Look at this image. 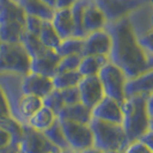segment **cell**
Returning a JSON list of instances; mask_svg holds the SVG:
<instances>
[{
	"label": "cell",
	"mask_w": 153,
	"mask_h": 153,
	"mask_svg": "<svg viewBox=\"0 0 153 153\" xmlns=\"http://www.w3.org/2000/svg\"><path fill=\"white\" fill-rule=\"evenodd\" d=\"M104 29L112 39L108 60L121 69L127 78L152 70V56L139 45L134 27L127 16L106 22Z\"/></svg>",
	"instance_id": "6da1fadb"
},
{
	"label": "cell",
	"mask_w": 153,
	"mask_h": 153,
	"mask_svg": "<svg viewBox=\"0 0 153 153\" xmlns=\"http://www.w3.org/2000/svg\"><path fill=\"white\" fill-rule=\"evenodd\" d=\"M152 94L126 98L121 102L122 126L128 142L138 140L152 130Z\"/></svg>",
	"instance_id": "7a4b0ae2"
},
{
	"label": "cell",
	"mask_w": 153,
	"mask_h": 153,
	"mask_svg": "<svg viewBox=\"0 0 153 153\" xmlns=\"http://www.w3.org/2000/svg\"><path fill=\"white\" fill-rule=\"evenodd\" d=\"M93 136V147L101 152L124 151L129 144L122 126L91 119L89 122Z\"/></svg>",
	"instance_id": "3957f363"
},
{
	"label": "cell",
	"mask_w": 153,
	"mask_h": 153,
	"mask_svg": "<svg viewBox=\"0 0 153 153\" xmlns=\"http://www.w3.org/2000/svg\"><path fill=\"white\" fill-rule=\"evenodd\" d=\"M25 13L15 0H0V40L15 43L24 31Z\"/></svg>",
	"instance_id": "277c9868"
},
{
	"label": "cell",
	"mask_w": 153,
	"mask_h": 153,
	"mask_svg": "<svg viewBox=\"0 0 153 153\" xmlns=\"http://www.w3.org/2000/svg\"><path fill=\"white\" fill-rule=\"evenodd\" d=\"M30 56L24 51L22 45L15 43L0 44V71H10L20 75L29 73Z\"/></svg>",
	"instance_id": "5b68a950"
},
{
	"label": "cell",
	"mask_w": 153,
	"mask_h": 153,
	"mask_svg": "<svg viewBox=\"0 0 153 153\" xmlns=\"http://www.w3.org/2000/svg\"><path fill=\"white\" fill-rule=\"evenodd\" d=\"M98 78L102 86L104 94L122 102L124 100V83L127 77L116 65L108 60L98 71Z\"/></svg>",
	"instance_id": "8992f818"
},
{
	"label": "cell",
	"mask_w": 153,
	"mask_h": 153,
	"mask_svg": "<svg viewBox=\"0 0 153 153\" xmlns=\"http://www.w3.org/2000/svg\"><path fill=\"white\" fill-rule=\"evenodd\" d=\"M59 122L63 131L65 138L67 140L68 147L71 151L82 152L84 150L93 147V136L89 124L65 121V120H59Z\"/></svg>",
	"instance_id": "52a82bcc"
},
{
	"label": "cell",
	"mask_w": 153,
	"mask_h": 153,
	"mask_svg": "<svg viewBox=\"0 0 153 153\" xmlns=\"http://www.w3.org/2000/svg\"><path fill=\"white\" fill-rule=\"evenodd\" d=\"M17 151L21 153H52L60 151L54 146L43 131L35 130L28 124H22V135L17 143Z\"/></svg>",
	"instance_id": "ba28073f"
},
{
	"label": "cell",
	"mask_w": 153,
	"mask_h": 153,
	"mask_svg": "<svg viewBox=\"0 0 153 153\" xmlns=\"http://www.w3.org/2000/svg\"><path fill=\"white\" fill-rule=\"evenodd\" d=\"M146 0H93L97 7L102 12L107 22L116 21L127 16L130 12L140 7Z\"/></svg>",
	"instance_id": "9c48e42d"
},
{
	"label": "cell",
	"mask_w": 153,
	"mask_h": 153,
	"mask_svg": "<svg viewBox=\"0 0 153 153\" xmlns=\"http://www.w3.org/2000/svg\"><path fill=\"white\" fill-rule=\"evenodd\" d=\"M92 119L105 121L109 123L122 122V107L121 102L117 100L104 96L101 99L91 108Z\"/></svg>",
	"instance_id": "30bf717a"
},
{
	"label": "cell",
	"mask_w": 153,
	"mask_h": 153,
	"mask_svg": "<svg viewBox=\"0 0 153 153\" xmlns=\"http://www.w3.org/2000/svg\"><path fill=\"white\" fill-rule=\"evenodd\" d=\"M112 45L111 36L105 29L92 31L83 37L82 55H105L108 56Z\"/></svg>",
	"instance_id": "8fae6325"
},
{
	"label": "cell",
	"mask_w": 153,
	"mask_h": 153,
	"mask_svg": "<svg viewBox=\"0 0 153 153\" xmlns=\"http://www.w3.org/2000/svg\"><path fill=\"white\" fill-rule=\"evenodd\" d=\"M77 90L79 94V102L90 109L105 96L97 75L81 77L77 84Z\"/></svg>",
	"instance_id": "7c38bea8"
},
{
	"label": "cell",
	"mask_w": 153,
	"mask_h": 153,
	"mask_svg": "<svg viewBox=\"0 0 153 153\" xmlns=\"http://www.w3.org/2000/svg\"><path fill=\"white\" fill-rule=\"evenodd\" d=\"M59 60L60 56L56 54L55 50L45 48L42 53L30 58L29 71L46 77H52L56 73Z\"/></svg>",
	"instance_id": "4fadbf2b"
},
{
	"label": "cell",
	"mask_w": 153,
	"mask_h": 153,
	"mask_svg": "<svg viewBox=\"0 0 153 153\" xmlns=\"http://www.w3.org/2000/svg\"><path fill=\"white\" fill-rule=\"evenodd\" d=\"M53 84L51 77H46L33 73H28L23 77L21 91L22 94H31L39 98H44L47 93L53 90Z\"/></svg>",
	"instance_id": "5bb4252c"
},
{
	"label": "cell",
	"mask_w": 153,
	"mask_h": 153,
	"mask_svg": "<svg viewBox=\"0 0 153 153\" xmlns=\"http://www.w3.org/2000/svg\"><path fill=\"white\" fill-rule=\"evenodd\" d=\"M153 92V73L152 70L145 71L140 75L130 77L126 79L124 83V99L137 97V96H149Z\"/></svg>",
	"instance_id": "9a60e30c"
},
{
	"label": "cell",
	"mask_w": 153,
	"mask_h": 153,
	"mask_svg": "<svg viewBox=\"0 0 153 153\" xmlns=\"http://www.w3.org/2000/svg\"><path fill=\"white\" fill-rule=\"evenodd\" d=\"M50 22L61 39L74 36V23H73L70 8L54 9Z\"/></svg>",
	"instance_id": "2e32d148"
},
{
	"label": "cell",
	"mask_w": 153,
	"mask_h": 153,
	"mask_svg": "<svg viewBox=\"0 0 153 153\" xmlns=\"http://www.w3.org/2000/svg\"><path fill=\"white\" fill-rule=\"evenodd\" d=\"M106 17L102 14V12L97 7V5L91 0L84 9L83 14V30L84 33L88 35L92 31L104 29L106 25Z\"/></svg>",
	"instance_id": "e0dca14e"
},
{
	"label": "cell",
	"mask_w": 153,
	"mask_h": 153,
	"mask_svg": "<svg viewBox=\"0 0 153 153\" xmlns=\"http://www.w3.org/2000/svg\"><path fill=\"white\" fill-rule=\"evenodd\" d=\"M56 117L59 120L89 124L92 119V115L90 108H88L81 102H76L73 105L63 106L61 111L58 113Z\"/></svg>",
	"instance_id": "ac0fdd59"
},
{
	"label": "cell",
	"mask_w": 153,
	"mask_h": 153,
	"mask_svg": "<svg viewBox=\"0 0 153 153\" xmlns=\"http://www.w3.org/2000/svg\"><path fill=\"white\" fill-rule=\"evenodd\" d=\"M27 15L37 16L44 21H50L53 15L54 8L46 5L43 0H17Z\"/></svg>",
	"instance_id": "d6986e66"
},
{
	"label": "cell",
	"mask_w": 153,
	"mask_h": 153,
	"mask_svg": "<svg viewBox=\"0 0 153 153\" xmlns=\"http://www.w3.org/2000/svg\"><path fill=\"white\" fill-rule=\"evenodd\" d=\"M108 61V56L105 55H82L77 71L82 77L96 76L100 68Z\"/></svg>",
	"instance_id": "ffe728a7"
},
{
	"label": "cell",
	"mask_w": 153,
	"mask_h": 153,
	"mask_svg": "<svg viewBox=\"0 0 153 153\" xmlns=\"http://www.w3.org/2000/svg\"><path fill=\"white\" fill-rule=\"evenodd\" d=\"M55 120H56V115L54 114L50 108H47L46 106L43 105L36 113H33L28 119V121L25 122V124H28L30 128L35 129V130L44 131Z\"/></svg>",
	"instance_id": "44dd1931"
},
{
	"label": "cell",
	"mask_w": 153,
	"mask_h": 153,
	"mask_svg": "<svg viewBox=\"0 0 153 153\" xmlns=\"http://www.w3.org/2000/svg\"><path fill=\"white\" fill-rule=\"evenodd\" d=\"M42 106H43L42 98L31 94H22L17 102V114L22 117V120L25 123L31 115L36 113Z\"/></svg>",
	"instance_id": "7402d4cb"
},
{
	"label": "cell",
	"mask_w": 153,
	"mask_h": 153,
	"mask_svg": "<svg viewBox=\"0 0 153 153\" xmlns=\"http://www.w3.org/2000/svg\"><path fill=\"white\" fill-rule=\"evenodd\" d=\"M81 75L77 70L73 71H58L55 73L53 76L51 77L53 88L56 90H63V89H68L73 86H77Z\"/></svg>",
	"instance_id": "603a6c76"
},
{
	"label": "cell",
	"mask_w": 153,
	"mask_h": 153,
	"mask_svg": "<svg viewBox=\"0 0 153 153\" xmlns=\"http://www.w3.org/2000/svg\"><path fill=\"white\" fill-rule=\"evenodd\" d=\"M82 50H83V38L70 36L68 38L61 39L59 46L55 48V52L61 58L67 55H82Z\"/></svg>",
	"instance_id": "cb8c5ba5"
},
{
	"label": "cell",
	"mask_w": 153,
	"mask_h": 153,
	"mask_svg": "<svg viewBox=\"0 0 153 153\" xmlns=\"http://www.w3.org/2000/svg\"><path fill=\"white\" fill-rule=\"evenodd\" d=\"M38 37L43 46L48 50H55L61 42V38L59 37L56 31L54 30L53 25L51 24L50 21H43Z\"/></svg>",
	"instance_id": "d4e9b609"
},
{
	"label": "cell",
	"mask_w": 153,
	"mask_h": 153,
	"mask_svg": "<svg viewBox=\"0 0 153 153\" xmlns=\"http://www.w3.org/2000/svg\"><path fill=\"white\" fill-rule=\"evenodd\" d=\"M19 43L22 45V47L24 48V51L28 53V55L32 58L37 54L42 53L45 47L43 46L42 42L39 40L38 35H35V33H30L28 31H23Z\"/></svg>",
	"instance_id": "484cf974"
},
{
	"label": "cell",
	"mask_w": 153,
	"mask_h": 153,
	"mask_svg": "<svg viewBox=\"0 0 153 153\" xmlns=\"http://www.w3.org/2000/svg\"><path fill=\"white\" fill-rule=\"evenodd\" d=\"M44 135L50 139V142L53 144L54 146H56L59 150H70L67 144V140L65 138L63 131L60 126V122L56 117V120L54 121L46 130L43 131Z\"/></svg>",
	"instance_id": "4316f807"
},
{
	"label": "cell",
	"mask_w": 153,
	"mask_h": 153,
	"mask_svg": "<svg viewBox=\"0 0 153 153\" xmlns=\"http://www.w3.org/2000/svg\"><path fill=\"white\" fill-rule=\"evenodd\" d=\"M42 100H43V105L46 106L47 108H50L55 115H58V113L65 106L63 101H62L61 94H60V91L56 90V89H53L50 93H47Z\"/></svg>",
	"instance_id": "83f0119b"
},
{
	"label": "cell",
	"mask_w": 153,
	"mask_h": 153,
	"mask_svg": "<svg viewBox=\"0 0 153 153\" xmlns=\"http://www.w3.org/2000/svg\"><path fill=\"white\" fill-rule=\"evenodd\" d=\"M82 55H67V56H61L59 63H58V68H56V73L58 71H73V70H77L78 65L81 61Z\"/></svg>",
	"instance_id": "f1b7e54d"
},
{
	"label": "cell",
	"mask_w": 153,
	"mask_h": 153,
	"mask_svg": "<svg viewBox=\"0 0 153 153\" xmlns=\"http://www.w3.org/2000/svg\"><path fill=\"white\" fill-rule=\"evenodd\" d=\"M60 94H61L63 105H73L79 102V94H78V90L77 86H73V88H68V89H63V90H59Z\"/></svg>",
	"instance_id": "f546056e"
},
{
	"label": "cell",
	"mask_w": 153,
	"mask_h": 153,
	"mask_svg": "<svg viewBox=\"0 0 153 153\" xmlns=\"http://www.w3.org/2000/svg\"><path fill=\"white\" fill-rule=\"evenodd\" d=\"M42 19H39L37 16L33 15H27L25 14V21H24V30L30 32V33H35V35H38L39 30L42 28V24H43Z\"/></svg>",
	"instance_id": "4dcf8cb0"
},
{
	"label": "cell",
	"mask_w": 153,
	"mask_h": 153,
	"mask_svg": "<svg viewBox=\"0 0 153 153\" xmlns=\"http://www.w3.org/2000/svg\"><path fill=\"white\" fill-rule=\"evenodd\" d=\"M124 153H153V149L143 144L140 140H134L127 145Z\"/></svg>",
	"instance_id": "1f68e13d"
},
{
	"label": "cell",
	"mask_w": 153,
	"mask_h": 153,
	"mask_svg": "<svg viewBox=\"0 0 153 153\" xmlns=\"http://www.w3.org/2000/svg\"><path fill=\"white\" fill-rule=\"evenodd\" d=\"M5 116H12V115H10V108H9L6 93L0 86V117H5Z\"/></svg>",
	"instance_id": "d6a6232c"
},
{
	"label": "cell",
	"mask_w": 153,
	"mask_h": 153,
	"mask_svg": "<svg viewBox=\"0 0 153 153\" xmlns=\"http://www.w3.org/2000/svg\"><path fill=\"white\" fill-rule=\"evenodd\" d=\"M138 43L143 47V50L145 51L146 53L149 54L150 56H152V33H151V31L147 32L146 35H144L143 37L138 38Z\"/></svg>",
	"instance_id": "836d02e7"
},
{
	"label": "cell",
	"mask_w": 153,
	"mask_h": 153,
	"mask_svg": "<svg viewBox=\"0 0 153 153\" xmlns=\"http://www.w3.org/2000/svg\"><path fill=\"white\" fill-rule=\"evenodd\" d=\"M76 0H55L54 9H62V8H70Z\"/></svg>",
	"instance_id": "e575fe53"
},
{
	"label": "cell",
	"mask_w": 153,
	"mask_h": 153,
	"mask_svg": "<svg viewBox=\"0 0 153 153\" xmlns=\"http://www.w3.org/2000/svg\"><path fill=\"white\" fill-rule=\"evenodd\" d=\"M138 140H140L143 144H145L146 146H149V147H151L153 149V140H152V130L147 131L145 132L142 137L139 138Z\"/></svg>",
	"instance_id": "d590c367"
},
{
	"label": "cell",
	"mask_w": 153,
	"mask_h": 153,
	"mask_svg": "<svg viewBox=\"0 0 153 153\" xmlns=\"http://www.w3.org/2000/svg\"><path fill=\"white\" fill-rule=\"evenodd\" d=\"M46 5H48L50 7L54 8V5H55V0H43Z\"/></svg>",
	"instance_id": "8d00e7d4"
},
{
	"label": "cell",
	"mask_w": 153,
	"mask_h": 153,
	"mask_svg": "<svg viewBox=\"0 0 153 153\" xmlns=\"http://www.w3.org/2000/svg\"><path fill=\"white\" fill-rule=\"evenodd\" d=\"M52 153H71V150H60V151H56V152Z\"/></svg>",
	"instance_id": "74e56055"
},
{
	"label": "cell",
	"mask_w": 153,
	"mask_h": 153,
	"mask_svg": "<svg viewBox=\"0 0 153 153\" xmlns=\"http://www.w3.org/2000/svg\"><path fill=\"white\" fill-rule=\"evenodd\" d=\"M104 153H124V151H108V152Z\"/></svg>",
	"instance_id": "f35d334b"
},
{
	"label": "cell",
	"mask_w": 153,
	"mask_h": 153,
	"mask_svg": "<svg viewBox=\"0 0 153 153\" xmlns=\"http://www.w3.org/2000/svg\"><path fill=\"white\" fill-rule=\"evenodd\" d=\"M71 153H81V152H77V151H71Z\"/></svg>",
	"instance_id": "ab89813d"
},
{
	"label": "cell",
	"mask_w": 153,
	"mask_h": 153,
	"mask_svg": "<svg viewBox=\"0 0 153 153\" xmlns=\"http://www.w3.org/2000/svg\"><path fill=\"white\" fill-rule=\"evenodd\" d=\"M15 153H21V152H19V151H17V152H15Z\"/></svg>",
	"instance_id": "60d3db41"
},
{
	"label": "cell",
	"mask_w": 153,
	"mask_h": 153,
	"mask_svg": "<svg viewBox=\"0 0 153 153\" xmlns=\"http://www.w3.org/2000/svg\"><path fill=\"white\" fill-rule=\"evenodd\" d=\"M0 44H1V40H0Z\"/></svg>",
	"instance_id": "b9f144b4"
}]
</instances>
